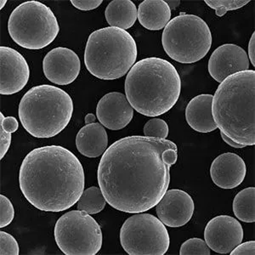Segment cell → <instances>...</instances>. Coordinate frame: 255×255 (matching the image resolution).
<instances>
[{
  "label": "cell",
  "instance_id": "cell-20",
  "mask_svg": "<svg viewBox=\"0 0 255 255\" xmlns=\"http://www.w3.org/2000/svg\"><path fill=\"white\" fill-rule=\"evenodd\" d=\"M171 9L163 0H145L138 8V20L151 31L164 28L171 19Z\"/></svg>",
  "mask_w": 255,
  "mask_h": 255
},
{
  "label": "cell",
  "instance_id": "cell-9",
  "mask_svg": "<svg viewBox=\"0 0 255 255\" xmlns=\"http://www.w3.org/2000/svg\"><path fill=\"white\" fill-rule=\"evenodd\" d=\"M55 243L67 255H95L102 250V228L86 212H67L56 221Z\"/></svg>",
  "mask_w": 255,
  "mask_h": 255
},
{
  "label": "cell",
  "instance_id": "cell-28",
  "mask_svg": "<svg viewBox=\"0 0 255 255\" xmlns=\"http://www.w3.org/2000/svg\"><path fill=\"white\" fill-rule=\"evenodd\" d=\"M0 209H1L0 227L3 228L5 226H9L14 220L15 209L9 198L3 195H0Z\"/></svg>",
  "mask_w": 255,
  "mask_h": 255
},
{
  "label": "cell",
  "instance_id": "cell-5",
  "mask_svg": "<svg viewBox=\"0 0 255 255\" xmlns=\"http://www.w3.org/2000/svg\"><path fill=\"white\" fill-rule=\"evenodd\" d=\"M73 114L71 96L49 84L30 89L20 100L18 115L24 128L36 138H51L64 130Z\"/></svg>",
  "mask_w": 255,
  "mask_h": 255
},
{
  "label": "cell",
  "instance_id": "cell-29",
  "mask_svg": "<svg viewBox=\"0 0 255 255\" xmlns=\"http://www.w3.org/2000/svg\"><path fill=\"white\" fill-rule=\"evenodd\" d=\"M102 0H72L71 3L77 9L83 11H89L98 8L102 4Z\"/></svg>",
  "mask_w": 255,
  "mask_h": 255
},
{
  "label": "cell",
  "instance_id": "cell-3",
  "mask_svg": "<svg viewBox=\"0 0 255 255\" xmlns=\"http://www.w3.org/2000/svg\"><path fill=\"white\" fill-rule=\"evenodd\" d=\"M181 80L173 64L149 57L133 65L125 79V94L131 107L144 116L157 117L176 104Z\"/></svg>",
  "mask_w": 255,
  "mask_h": 255
},
{
  "label": "cell",
  "instance_id": "cell-24",
  "mask_svg": "<svg viewBox=\"0 0 255 255\" xmlns=\"http://www.w3.org/2000/svg\"><path fill=\"white\" fill-rule=\"evenodd\" d=\"M205 3L212 9H215V14L218 16H223L229 10L243 8L250 3V0H205Z\"/></svg>",
  "mask_w": 255,
  "mask_h": 255
},
{
  "label": "cell",
  "instance_id": "cell-12",
  "mask_svg": "<svg viewBox=\"0 0 255 255\" xmlns=\"http://www.w3.org/2000/svg\"><path fill=\"white\" fill-rule=\"evenodd\" d=\"M0 94L9 96L20 92L29 80L30 69L26 59L10 47H0Z\"/></svg>",
  "mask_w": 255,
  "mask_h": 255
},
{
  "label": "cell",
  "instance_id": "cell-21",
  "mask_svg": "<svg viewBox=\"0 0 255 255\" xmlns=\"http://www.w3.org/2000/svg\"><path fill=\"white\" fill-rule=\"evenodd\" d=\"M105 16L110 26L128 29L138 19V9L130 0H113L106 8Z\"/></svg>",
  "mask_w": 255,
  "mask_h": 255
},
{
  "label": "cell",
  "instance_id": "cell-14",
  "mask_svg": "<svg viewBox=\"0 0 255 255\" xmlns=\"http://www.w3.org/2000/svg\"><path fill=\"white\" fill-rule=\"evenodd\" d=\"M195 204L190 195L179 189L166 191L156 212L160 221L168 227H181L191 221L194 213Z\"/></svg>",
  "mask_w": 255,
  "mask_h": 255
},
{
  "label": "cell",
  "instance_id": "cell-4",
  "mask_svg": "<svg viewBox=\"0 0 255 255\" xmlns=\"http://www.w3.org/2000/svg\"><path fill=\"white\" fill-rule=\"evenodd\" d=\"M217 128L233 141L255 144V72L247 70L226 78L212 102Z\"/></svg>",
  "mask_w": 255,
  "mask_h": 255
},
{
  "label": "cell",
  "instance_id": "cell-18",
  "mask_svg": "<svg viewBox=\"0 0 255 255\" xmlns=\"http://www.w3.org/2000/svg\"><path fill=\"white\" fill-rule=\"evenodd\" d=\"M213 97L210 94L199 95L191 99L186 107V122L199 133H209L217 128L212 114Z\"/></svg>",
  "mask_w": 255,
  "mask_h": 255
},
{
  "label": "cell",
  "instance_id": "cell-23",
  "mask_svg": "<svg viewBox=\"0 0 255 255\" xmlns=\"http://www.w3.org/2000/svg\"><path fill=\"white\" fill-rule=\"evenodd\" d=\"M77 203L79 210L86 212L91 215L102 212L106 207L107 200L100 187L91 186L84 191Z\"/></svg>",
  "mask_w": 255,
  "mask_h": 255
},
{
  "label": "cell",
  "instance_id": "cell-31",
  "mask_svg": "<svg viewBox=\"0 0 255 255\" xmlns=\"http://www.w3.org/2000/svg\"><path fill=\"white\" fill-rule=\"evenodd\" d=\"M230 254L232 255H255V242L250 241L244 244L241 243Z\"/></svg>",
  "mask_w": 255,
  "mask_h": 255
},
{
  "label": "cell",
  "instance_id": "cell-10",
  "mask_svg": "<svg viewBox=\"0 0 255 255\" xmlns=\"http://www.w3.org/2000/svg\"><path fill=\"white\" fill-rule=\"evenodd\" d=\"M120 244L129 255H163L170 238L165 225L151 214L138 213L127 219L120 230Z\"/></svg>",
  "mask_w": 255,
  "mask_h": 255
},
{
  "label": "cell",
  "instance_id": "cell-33",
  "mask_svg": "<svg viewBox=\"0 0 255 255\" xmlns=\"http://www.w3.org/2000/svg\"><path fill=\"white\" fill-rule=\"evenodd\" d=\"M249 59L253 66H255V33L254 32L249 44Z\"/></svg>",
  "mask_w": 255,
  "mask_h": 255
},
{
  "label": "cell",
  "instance_id": "cell-17",
  "mask_svg": "<svg viewBox=\"0 0 255 255\" xmlns=\"http://www.w3.org/2000/svg\"><path fill=\"white\" fill-rule=\"evenodd\" d=\"M244 160L237 154H221L212 162L210 175L216 186L222 189H233L240 186L246 177Z\"/></svg>",
  "mask_w": 255,
  "mask_h": 255
},
{
  "label": "cell",
  "instance_id": "cell-35",
  "mask_svg": "<svg viewBox=\"0 0 255 255\" xmlns=\"http://www.w3.org/2000/svg\"><path fill=\"white\" fill-rule=\"evenodd\" d=\"M96 116L92 114V113H89L87 116L85 117V125H91V124H94L95 121H96Z\"/></svg>",
  "mask_w": 255,
  "mask_h": 255
},
{
  "label": "cell",
  "instance_id": "cell-27",
  "mask_svg": "<svg viewBox=\"0 0 255 255\" xmlns=\"http://www.w3.org/2000/svg\"><path fill=\"white\" fill-rule=\"evenodd\" d=\"M20 248L13 236L2 231L0 232V255H18Z\"/></svg>",
  "mask_w": 255,
  "mask_h": 255
},
{
  "label": "cell",
  "instance_id": "cell-26",
  "mask_svg": "<svg viewBox=\"0 0 255 255\" xmlns=\"http://www.w3.org/2000/svg\"><path fill=\"white\" fill-rule=\"evenodd\" d=\"M145 136L166 139L168 135V125L167 123L160 119H152L149 120L144 126Z\"/></svg>",
  "mask_w": 255,
  "mask_h": 255
},
{
  "label": "cell",
  "instance_id": "cell-34",
  "mask_svg": "<svg viewBox=\"0 0 255 255\" xmlns=\"http://www.w3.org/2000/svg\"><path fill=\"white\" fill-rule=\"evenodd\" d=\"M221 137H222V139H223L224 141L226 143V144H228L230 146H232V147L234 148H244L246 146V145H241V144H238V143L235 142V141H233L232 139H230L229 137L226 136V134H224L223 133H221Z\"/></svg>",
  "mask_w": 255,
  "mask_h": 255
},
{
  "label": "cell",
  "instance_id": "cell-22",
  "mask_svg": "<svg viewBox=\"0 0 255 255\" xmlns=\"http://www.w3.org/2000/svg\"><path fill=\"white\" fill-rule=\"evenodd\" d=\"M233 212L238 220L245 223L255 221V188L249 187L238 192L233 201Z\"/></svg>",
  "mask_w": 255,
  "mask_h": 255
},
{
  "label": "cell",
  "instance_id": "cell-30",
  "mask_svg": "<svg viewBox=\"0 0 255 255\" xmlns=\"http://www.w3.org/2000/svg\"><path fill=\"white\" fill-rule=\"evenodd\" d=\"M12 141L11 133L7 132L3 128L0 127V158L3 159L9 150Z\"/></svg>",
  "mask_w": 255,
  "mask_h": 255
},
{
  "label": "cell",
  "instance_id": "cell-16",
  "mask_svg": "<svg viewBox=\"0 0 255 255\" xmlns=\"http://www.w3.org/2000/svg\"><path fill=\"white\" fill-rule=\"evenodd\" d=\"M96 115L104 127L111 130H119L132 121L133 108L124 94L111 92L99 101Z\"/></svg>",
  "mask_w": 255,
  "mask_h": 255
},
{
  "label": "cell",
  "instance_id": "cell-25",
  "mask_svg": "<svg viewBox=\"0 0 255 255\" xmlns=\"http://www.w3.org/2000/svg\"><path fill=\"white\" fill-rule=\"evenodd\" d=\"M180 255H209L210 249L201 238H191L180 247Z\"/></svg>",
  "mask_w": 255,
  "mask_h": 255
},
{
  "label": "cell",
  "instance_id": "cell-6",
  "mask_svg": "<svg viewBox=\"0 0 255 255\" xmlns=\"http://www.w3.org/2000/svg\"><path fill=\"white\" fill-rule=\"evenodd\" d=\"M136 59V43L125 30L108 26L96 30L88 38L84 64L97 79L122 78L129 72Z\"/></svg>",
  "mask_w": 255,
  "mask_h": 255
},
{
  "label": "cell",
  "instance_id": "cell-8",
  "mask_svg": "<svg viewBox=\"0 0 255 255\" xmlns=\"http://www.w3.org/2000/svg\"><path fill=\"white\" fill-rule=\"evenodd\" d=\"M8 31L12 40L27 49H40L55 40L58 20L48 6L38 1H26L9 15Z\"/></svg>",
  "mask_w": 255,
  "mask_h": 255
},
{
  "label": "cell",
  "instance_id": "cell-2",
  "mask_svg": "<svg viewBox=\"0 0 255 255\" xmlns=\"http://www.w3.org/2000/svg\"><path fill=\"white\" fill-rule=\"evenodd\" d=\"M84 168L72 151L61 145L35 148L19 172L20 191L41 211H65L78 203L84 191Z\"/></svg>",
  "mask_w": 255,
  "mask_h": 255
},
{
  "label": "cell",
  "instance_id": "cell-7",
  "mask_svg": "<svg viewBox=\"0 0 255 255\" xmlns=\"http://www.w3.org/2000/svg\"><path fill=\"white\" fill-rule=\"evenodd\" d=\"M162 44L172 60L195 63L204 58L211 49V31L202 18L181 13L164 27Z\"/></svg>",
  "mask_w": 255,
  "mask_h": 255
},
{
  "label": "cell",
  "instance_id": "cell-32",
  "mask_svg": "<svg viewBox=\"0 0 255 255\" xmlns=\"http://www.w3.org/2000/svg\"><path fill=\"white\" fill-rule=\"evenodd\" d=\"M0 127L3 128L9 133H14L19 128L17 119L14 117H4L3 113H0Z\"/></svg>",
  "mask_w": 255,
  "mask_h": 255
},
{
  "label": "cell",
  "instance_id": "cell-37",
  "mask_svg": "<svg viewBox=\"0 0 255 255\" xmlns=\"http://www.w3.org/2000/svg\"><path fill=\"white\" fill-rule=\"evenodd\" d=\"M6 3H7V1L6 0H1L0 1V9H3L4 5H5Z\"/></svg>",
  "mask_w": 255,
  "mask_h": 255
},
{
  "label": "cell",
  "instance_id": "cell-36",
  "mask_svg": "<svg viewBox=\"0 0 255 255\" xmlns=\"http://www.w3.org/2000/svg\"><path fill=\"white\" fill-rule=\"evenodd\" d=\"M167 3H173V5L170 6L169 8H170V9H175L177 6H178V4L180 3V1H168Z\"/></svg>",
  "mask_w": 255,
  "mask_h": 255
},
{
  "label": "cell",
  "instance_id": "cell-1",
  "mask_svg": "<svg viewBox=\"0 0 255 255\" xmlns=\"http://www.w3.org/2000/svg\"><path fill=\"white\" fill-rule=\"evenodd\" d=\"M177 150L171 140L139 135L112 144L102 155L97 171L107 203L128 214L153 209L168 191Z\"/></svg>",
  "mask_w": 255,
  "mask_h": 255
},
{
  "label": "cell",
  "instance_id": "cell-19",
  "mask_svg": "<svg viewBox=\"0 0 255 255\" xmlns=\"http://www.w3.org/2000/svg\"><path fill=\"white\" fill-rule=\"evenodd\" d=\"M108 133L104 126L100 123L85 125L76 136L78 151L90 158L103 155L108 149Z\"/></svg>",
  "mask_w": 255,
  "mask_h": 255
},
{
  "label": "cell",
  "instance_id": "cell-15",
  "mask_svg": "<svg viewBox=\"0 0 255 255\" xmlns=\"http://www.w3.org/2000/svg\"><path fill=\"white\" fill-rule=\"evenodd\" d=\"M250 64L248 54L242 47L233 44H223L210 56L209 73L218 83H222L229 76L249 70Z\"/></svg>",
  "mask_w": 255,
  "mask_h": 255
},
{
  "label": "cell",
  "instance_id": "cell-13",
  "mask_svg": "<svg viewBox=\"0 0 255 255\" xmlns=\"http://www.w3.org/2000/svg\"><path fill=\"white\" fill-rule=\"evenodd\" d=\"M47 79L57 85H67L75 81L81 70L79 55L72 49L58 47L50 50L43 61Z\"/></svg>",
  "mask_w": 255,
  "mask_h": 255
},
{
  "label": "cell",
  "instance_id": "cell-11",
  "mask_svg": "<svg viewBox=\"0 0 255 255\" xmlns=\"http://www.w3.org/2000/svg\"><path fill=\"white\" fill-rule=\"evenodd\" d=\"M244 236L240 222L228 215L213 218L204 230V238L209 249L222 255L232 252L243 242Z\"/></svg>",
  "mask_w": 255,
  "mask_h": 255
}]
</instances>
